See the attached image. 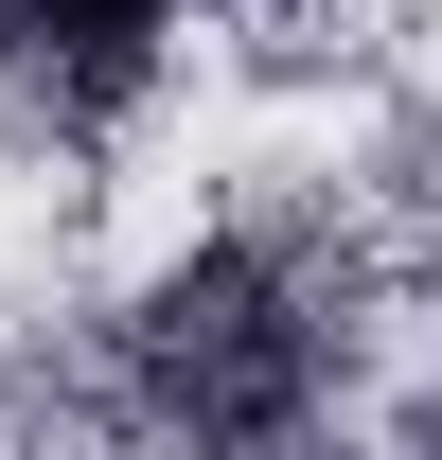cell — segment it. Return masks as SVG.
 <instances>
[{
    "label": "cell",
    "mask_w": 442,
    "mask_h": 460,
    "mask_svg": "<svg viewBox=\"0 0 442 460\" xmlns=\"http://www.w3.org/2000/svg\"><path fill=\"white\" fill-rule=\"evenodd\" d=\"M177 18H195V0H0V36H18V71H36V89H71V107H107V89H142Z\"/></svg>",
    "instance_id": "2"
},
{
    "label": "cell",
    "mask_w": 442,
    "mask_h": 460,
    "mask_svg": "<svg viewBox=\"0 0 442 460\" xmlns=\"http://www.w3.org/2000/svg\"><path fill=\"white\" fill-rule=\"evenodd\" d=\"M107 390H124V425L160 460H266L319 407V284L283 266L266 230H213L195 266H160V284L124 301Z\"/></svg>",
    "instance_id": "1"
}]
</instances>
